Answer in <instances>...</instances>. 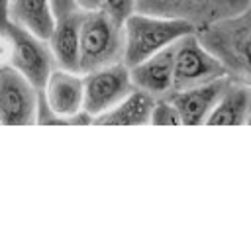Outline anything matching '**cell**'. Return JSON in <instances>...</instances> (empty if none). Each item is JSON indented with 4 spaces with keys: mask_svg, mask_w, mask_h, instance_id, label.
<instances>
[{
    "mask_svg": "<svg viewBox=\"0 0 251 251\" xmlns=\"http://www.w3.org/2000/svg\"><path fill=\"white\" fill-rule=\"evenodd\" d=\"M175 45H169L155 55L129 67L133 88H139L153 98H165L173 94V67H175Z\"/></svg>",
    "mask_w": 251,
    "mask_h": 251,
    "instance_id": "10",
    "label": "cell"
},
{
    "mask_svg": "<svg viewBox=\"0 0 251 251\" xmlns=\"http://www.w3.org/2000/svg\"><path fill=\"white\" fill-rule=\"evenodd\" d=\"M84 102L82 110L94 118L114 108L122 98L133 90L129 67L126 63L106 65L88 73H82Z\"/></svg>",
    "mask_w": 251,
    "mask_h": 251,
    "instance_id": "8",
    "label": "cell"
},
{
    "mask_svg": "<svg viewBox=\"0 0 251 251\" xmlns=\"http://www.w3.org/2000/svg\"><path fill=\"white\" fill-rule=\"evenodd\" d=\"M251 110V84L227 78L216 106L206 118L208 126H243Z\"/></svg>",
    "mask_w": 251,
    "mask_h": 251,
    "instance_id": "12",
    "label": "cell"
},
{
    "mask_svg": "<svg viewBox=\"0 0 251 251\" xmlns=\"http://www.w3.org/2000/svg\"><path fill=\"white\" fill-rule=\"evenodd\" d=\"M249 4L251 0H137L135 12L180 18L200 29L214 22L237 16Z\"/></svg>",
    "mask_w": 251,
    "mask_h": 251,
    "instance_id": "7",
    "label": "cell"
},
{
    "mask_svg": "<svg viewBox=\"0 0 251 251\" xmlns=\"http://www.w3.org/2000/svg\"><path fill=\"white\" fill-rule=\"evenodd\" d=\"M8 18L43 39L49 37L55 24L51 0H10Z\"/></svg>",
    "mask_w": 251,
    "mask_h": 251,
    "instance_id": "15",
    "label": "cell"
},
{
    "mask_svg": "<svg viewBox=\"0 0 251 251\" xmlns=\"http://www.w3.org/2000/svg\"><path fill=\"white\" fill-rule=\"evenodd\" d=\"M8 10H10V0H0V29H4L6 24L10 22Z\"/></svg>",
    "mask_w": 251,
    "mask_h": 251,
    "instance_id": "20",
    "label": "cell"
},
{
    "mask_svg": "<svg viewBox=\"0 0 251 251\" xmlns=\"http://www.w3.org/2000/svg\"><path fill=\"white\" fill-rule=\"evenodd\" d=\"M192 31H196V27L186 20L133 12L124 22V63L127 67L137 65Z\"/></svg>",
    "mask_w": 251,
    "mask_h": 251,
    "instance_id": "2",
    "label": "cell"
},
{
    "mask_svg": "<svg viewBox=\"0 0 251 251\" xmlns=\"http://www.w3.org/2000/svg\"><path fill=\"white\" fill-rule=\"evenodd\" d=\"M155 98L139 88H133L126 98H122L114 108L94 118V124L104 126H137V124H149L151 110H153Z\"/></svg>",
    "mask_w": 251,
    "mask_h": 251,
    "instance_id": "14",
    "label": "cell"
},
{
    "mask_svg": "<svg viewBox=\"0 0 251 251\" xmlns=\"http://www.w3.org/2000/svg\"><path fill=\"white\" fill-rule=\"evenodd\" d=\"M12 43L10 53V67H14L18 73H22L35 88H43L49 75L57 69L53 53L49 49L47 39L27 31L25 27L8 22L4 29Z\"/></svg>",
    "mask_w": 251,
    "mask_h": 251,
    "instance_id": "6",
    "label": "cell"
},
{
    "mask_svg": "<svg viewBox=\"0 0 251 251\" xmlns=\"http://www.w3.org/2000/svg\"><path fill=\"white\" fill-rule=\"evenodd\" d=\"M124 24L104 10L82 12L78 33V71L88 73L106 65L124 63Z\"/></svg>",
    "mask_w": 251,
    "mask_h": 251,
    "instance_id": "4",
    "label": "cell"
},
{
    "mask_svg": "<svg viewBox=\"0 0 251 251\" xmlns=\"http://www.w3.org/2000/svg\"><path fill=\"white\" fill-rule=\"evenodd\" d=\"M149 124H153V126H182L180 114H178L176 106L173 104L171 96L155 98Z\"/></svg>",
    "mask_w": 251,
    "mask_h": 251,
    "instance_id": "16",
    "label": "cell"
},
{
    "mask_svg": "<svg viewBox=\"0 0 251 251\" xmlns=\"http://www.w3.org/2000/svg\"><path fill=\"white\" fill-rule=\"evenodd\" d=\"M227 78H229V75L210 80V82H204V84H198V86H192V88L176 90L171 94V100L176 106L184 126L206 124V118L210 116L212 108L216 106Z\"/></svg>",
    "mask_w": 251,
    "mask_h": 251,
    "instance_id": "11",
    "label": "cell"
},
{
    "mask_svg": "<svg viewBox=\"0 0 251 251\" xmlns=\"http://www.w3.org/2000/svg\"><path fill=\"white\" fill-rule=\"evenodd\" d=\"M227 76L222 61L200 41L198 33L192 31L180 37L175 45V67H173V92L192 88L216 78Z\"/></svg>",
    "mask_w": 251,
    "mask_h": 251,
    "instance_id": "5",
    "label": "cell"
},
{
    "mask_svg": "<svg viewBox=\"0 0 251 251\" xmlns=\"http://www.w3.org/2000/svg\"><path fill=\"white\" fill-rule=\"evenodd\" d=\"M196 33L231 78L251 84V4L237 16L204 25Z\"/></svg>",
    "mask_w": 251,
    "mask_h": 251,
    "instance_id": "1",
    "label": "cell"
},
{
    "mask_svg": "<svg viewBox=\"0 0 251 251\" xmlns=\"http://www.w3.org/2000/svg\"><path fill=\"white\" fill-rule=\"evenodd\" d=\"M51 6H53V14H55V18H59V16H67V14H71V12H76L73 0H51Z\"/></svg>",
    "mask_w": 251,
    "mask_h": 251,
    "instance_id": "18",
    "label": "cell"
},
{
    "mask_svg": "<svg viewBox=\"0 0 251 251\" xmlns=\"http://www.w3.org/2000/svg\"><path fill=\"white\" fill-rule=\"evenodd\" d=\"M245 124H249V126H251V110H249V116H247V122H245Z\"/></svg>",
    "mask_w": 251,
    "mask_h": 251,
    "instance_id": "21",
    "label": "cell"
},
{
    "mask_svg": "<svg viewBox=\"0 0 251 251\" xmlns=\"http://www.w3.org/2000/svg\"><path fill=\"white\" fill-rule=\"evenodd\" d=\"M82 73L57 67L39 90L35 124H94L92 116L82 110Z\"/></svg>",
    "mask_w": 251,
    "mask_h": 251,
    "instance_id": "3",
    "label": "cell"
},
{
    "mask_svg": "<svg viewBox=\"0 0 251 251\" xmlns=\"http://www.w3.org/2000/svg\"><path fill=\"white\" fill-rule=\"evenodd\" d=\"M102 10L118 24H124L137 10V0H104Z\"/></svg>",
    "mask_w": 251,
    "mask_h": 251,
    "instance_id": "17",
    "label": "cell"
},
{
    "mask_svg": "<svg viewBox=\"0 0 251 251\" xmlns=\"http://www.w3.org/2000/svg\"><path fill=\"white\" fill-rule=\"evenodd\" d=\"M82 12H71L55 18L53 29L47 37L55 65L67 71H78V33ZM80 73V71H78Z\"/></svg>",
    "mask_w": 251,
    "mask_h": 251,
    "instance_id": "13",
    "label": "cell"
},
{
    "mask_svg": "<svg viewBox=\"0 0 251 251\" xmlns=\"http://www.w3.org/2000/svg\"><path fill=\"white\" fill-rule=\"evenodd\" d=\"M39 88L14 67H0V124L27 126L37 118Z\"/></svg>",
    "mask_w": 251,
    "mask_h": 251,
    "instance_id": "9",
    "label": "cell"
},
{
    "mask_svg": "<svg viewBox=\"0 0 251 251\" xmlns=\"http://www.w3.org/2000/svg\"><path fill=\"white\" fill-rule=\"evenodd\" d=\"M73 2L78 12H96V10H102V4H104V0H73Z\"/></svg>",
    "mask_w": 251,
    "mask_h": 251,
    "instance_id": "19",
    "label": "cell"
}]
</instances>
